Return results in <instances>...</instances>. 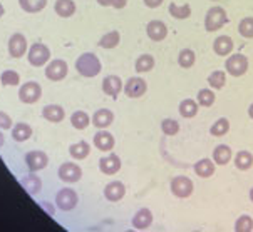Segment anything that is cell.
I'll return each instance as SVG.
<instances>
[{"instance_id":"obj_36","label":"cell","mask_w":253,"mask_h":232,"mask_svg":"<svg viewBox=\"0 0 253 232\" xmlns=\"http://www.w3.org/2000/svg\"><path fill=\"white\" fill-rule=\"evenodd\" d=\"M195 60H196V55H195V52H193V50H190V49L181 50V52H179V55H178V64H179V66H181L183 68H190V67H193Z\"/></svg>"},{"instance_id":"obj_17","label":"cell","mask_w":253,"mask_h":232,"mask_svg":"<svg viewBox=\"0 0 253 232\" xmlns=\"http://www.w3.org/2000/svg\"><path fill=\"white\" fill-rule=\"evenodd\" d=\"M94 145L101 150V152H109L114 147V137L108 131H99L94 135Z\"/></svg>"},{"instance_id":"obj_23","label":"cell","mask_w":253,"mask_h":232,"mask_svg":"<svg viewBox=\"0 0 253 232\" xmlns=\"http://www.w3.org/2000/svg\"><path fill=\"white\" fill-rule=\"evenodd\" d=\"M64 115H66V112H64V109L61 105H45L44 110H42V117H44L45 120H49V122H61V120L64 119Z\"/></svg>"},{"instance_id":"obj_46","label":"cell","mask_w":253,"mask_h":232,"mask_svg":"<svg viewBox=\"0 0 253 232\" xmlns=\"http://www.w3.org/2000/svg\"><path fill=\"white\" fill-rule=\"evenodd\" d=\"M42 209L45 210L49 216H54L55 214V209H54V205H50V204H47V202H42Z\"/></svg>"},{"instance_id":"obj_20","label":"cell","mask_w":253,"mask_h":232,"mask_svg":"<svg viewBox=\"0 0 253 232\" xmlns=\"http://www.w3.org/2000/svg\"><path fill=\"white\" fill-rule=\"evenodd\" d=\"M20 184H22V187H24L25 191H27L31 196L39 194V192H41V189H42V180H41V177H37L36 174L25 175V177L20 179Z\"/></svg>"},{"instance_id":"obj_4","label":"cell","mask_w":253,"mask_h":232,"mask_svg":"<svg viewBox=\"0 0 253 232\" xmlns=\"http://www.w3.org/2000/svg\"><path fill=\"white\" fill-rule=\"evenodd\" d=\"M225 67L230 75L240 77L248 70V59L242 54H233V55H230L228 60H226Z\"/></svg>"},{"instance_id":"obj_31","label":"cell","mask_w":253,"mask_h":232,"mask_svg":"<svg viewBox=\"0 0 253 232\" xmlns=\"http://www.w3.org/2000/svg\"><path fill=\"white\" fill-rule=\"evenodd\" d=\"M119 40H121L119 32L118 30H113V32H109V33H106V35L101 37L99 47H102V49H114V47L119 45Z\"/></svg>"},{"instance_id":"obj_11","label":"cell","mask_w":253,"mask_h":232,"mask_svg":"<svg viewBox=\"0 0 253 232\" xmlns=\"http://www.w3.org/2000/svg\"><path fill=\"white\" fill-rule=\"evenodd\" d=\"M27 50V38L22 33H14L8 38V54L14 59H20Z\"/></svg>"},{"instance_id":"obj_1","label":"cell","mask_w":253,"mask_h":232,"mask_svg":"<svg viewBox=\"0 0 253 232\" xmlns=\"http://www.w3.org/2000/svg\"><path fill=\"white\" fill-rule=\"evenodd\" d=\"M101 60L91 52H85L76 60V70L83 77H96L101 72Z\"/></svg>"},{"instance_id":"obj_19","label":"cell","mask_w":253,"mask_h":232,"mask_svg":"<svg viewBox=\"0 0 253 232\" xmlns=\"http://www.w3.org/2000/svg\"><path fill=\"white\" fill-rule=\"evenodd\" d=\"M123 89V82L118 75H108L104 80H102V90L104 94H108L111 97H116Z\"/></svg>"},{"instance_id":"obj_43","label":"cell","mask_w":253,"mask_h":232,"mask_svg":"<svg viewBox=\"0 0 253 232\" xmlns=\"http://www.w3.org/2000/svg\"><path fill=\"white\" fill-rule=\"evenodd\" d=\"M12 127V119L7 112L0 110V129H10Z\"/></svg>"},{"instance_id":"obj_24","label":"cell","mask_w":253,"mask_h":232,"mask_svg":"<svg viewBox=\"0 0 253 232\" xmlns=\"http://www.w3.org/2000/svg\"><path fill=\"white\" fill-rule=\"evenodd\" d=\"M195 174L198 175V177H211L213 174H215V164H213L210 159H201L195 164Z\"/></svg>"},{"instance_id":"obj_32","label":"cell","mask_w":253,"mask_h":232,"mask_svg":"<svg viewBox=\"0 0 253 232\" xmlns=\"http://www.w3.org/2000/svg\"><path fill=\"white\" fill-rule=\"evenodd\" d=\"M19 5L22 10L34 14V12L42 10L47 5V0H19Z\"/></svg>"},{"instance_id":"obj_15","label":"cell","mask_w":253,"mask_h":232,"mask_svg":"<svg viewBox=\"0 0 253 232\" xmlns=\"http://www.w3.org/2000/svg\"><path fill=\"white\" fill-rule=\"evenodd\" d=\"M124 194H126V187H124L123 182H119V180H114V182H109L108 186L104 189V197L111 202H118V200H121Z\"/></svg>"},{"instance_id":"obj_21","label":"cell","mask_w":253,"mask_h":232,"mask_svg":"<svg viewBox=\"0 0 253 232\" xmlns=\"http://www.w3.org/2000/svg\"><path fill=\"white\" fill-rule=\"evenodd\" d=\"M32 135V127L25 122H17L14 127H12V139L17 140V142H25L29 140Z\"/></svg>"},{"instance_id":"obj_39","label":"cell","mask_w":253,"mask_h":232,"mask_svg":"<svg viewBox=\"0 0 253 232\" xmlns=\"http://www.w3.org/2000/svg\"><path fill=\"white\" fill-rule=\"evenodd\" d=\"M238 32L242 37L245 38H253V17H245V19L240 22Z\"/></svg>"},{"instance_id":"obj_9","label":"cell","mask_w":253,"mask_h":232,"mask_svg":"<svg viewBox=\"0 0 253 232\" xmlns=\"http://www.w3.org/2000/svg\"><path fill=\"white\" fill-rule=\"evenodd\" d=\"M59 179L64 180V182H77L81 177H83V169L79 166L74 164V162H64V164L59 167Z\"/></svg>"},{"instance_id":"obj_18","label":"cell","mask_w":253,"mask_h":232,"mask_svg":"<svg viewBox=\"0 0 253 232\" xmlns=\"http://www.w3.org/2000/svg\"><path fill=\"white\" fill-rule=\"evenodd\" d=\"M114 120V114L111 112L109 109H99L96 110L92 115V124L96 126L97 129H106L113 124Z\"/></svg>"},{"instance_id":"obj_27","label":"cell","mask_w":253,"mask_h":232,"mask_svg":"<svg viewBox=\"0 0 253 232\" xmlns=\"http://www.w3.org/2000/svg\"><path fill=\"white\" fill-rule=\"evenodd\" d=\"M89 152H91V147H89V144L85 142V140H81V142H76L72 144L69 147V154L72 159H76V161H83L89 156Z\"/></svg>"},{"instance_id":"obj_42","label":"cell","mask_w":253,"mask_h":232,"mask_svg":"<svg viewBox=\"0 0 253 232\" xmlns=\"http://www.w3.org/2000/svg\"><path fill=\"white\" fill-rule=\"evenodd\" d=\"M235 231L237 232H250L253 231V219L250 216H242L235 222Z\"/></svg>"},{"instance_id":"obj_35","label":"cell","mask_w":253,"mask_h":232,"mask_svg":"<svg viewBox=\"0 0 253 232\" xmlns=\"http://www.w3.org/2000/svg\"><path fill=\"white\" fill-rule=\"evenodd\" d=\"M208 84H210V87H213V89H223V87H225V84H226L225 72H223V70L211 72L210 77H208Z\"/></svg>"},{"instance_id":"obj_41","label":"cell","mask_w":253,"mask_h":232,"mask_svg":"<svg viewBox=\"0 0 253 232\" xmlns=\"http://www.w3.org/2000/svg\"><path fill=\"white\" fill-rule=\"evenodd\" d=\"M161 131L166 135H176L179 132V124L174 119H165L161 122Z\"/></svg>"},{"instance_id":"obj_16","label":"cell","mask_w":253,"mask_h":232,"mask_svg":"<svg viewBox=\"0 0 253 232\" xmlns=\"http://www.w3.org/2000/svg\"><path fill=\"white\" fill-rule=\"evenodd\" d=\"M151 224H153V214H151V210L146 207L139 209L138 212L134 214V217H132V226L138 231H146Z\"/></svg>"},{"instance_id":"obj_29","label":"cell","mask_w":253,"mask_h":232,"mask_svg":"<svg viewBox=\"0 0 253 232\" xmlns=\"http://www.w3.org/2000/svg\"><path fill=\"white\" fill-rule=\"evenodd\" d=\"M71 124L77 131H84V129L91 124V117H89L87 112H84V110H76V112L71 115Z\"/></svg>"},{"instance_id":"obj_33","label":"cell","mask_w":253,"mask_h":232,"mask_svg":"<svg viewBox=\"0 0 253 232\" xmlns=\"http://www.w3.org/2000/svg\"><path fill=\"white\" fill-rule=\"evenodd\" d=\"M136 70L139 72V74H144V72H149L151 68L154 67V59H153V55H149V54H143V55H139L138 60H136Z\"/></svg>"},{"instance_id":"obj_25","label":"cell","mask_w":253,"mask_h":232,"mask_svg":"<svg viewBox=\"0 0 253 232\" xmlns=\"http://www.w3.org/2000/svg\"><path fill=\"white\" fill-rule=\"evenodd\" d=\"M54 10L55 14L59 17H64V19H67V17H72L76 12V3L72 2V0H57L54 5Z\"/></svg>"},{"instance_id":"obj_48","label":"cell","mask_w":253,"mask_h":232,"mask_svg":"<svg viewBox=\"0 0 253 232\" xmlns=\"http://www.w3.org/2000/svg\"><path fill=\"white\" fill-rule=\"evenodd\" d=\"M248 115H250V117L253 119V104H252L250 107H248Z\"/></svg>"},{"instance_id":"obj_44","label":"cell","mask_w":253,"mask_h":232,"mask_svg":"<svg viewBox=\"0 0 253 232\" xmlns=\"http://www.w3.org/2000/svg\"><path fill=\"white\" fill-rule=\"evenodd\" d=\"M163 3V0H144V5L149 8H156Z\"/></svg>"},{"instance_id":"obj_6","label":"cell","mask_w":253,"mask_h":232,"mask_svg":"<svg viewBox=\"0 0 253 232\" xmlns=\"http://www.w3.org/2000/svg\"><path fill=\"white\" fill-rule=\"evenodd\" d=\"M171 192H173L176 197H179V199L190 197L193 192L191 179L186 177V175H176V177L171 180Z\"/></svg>"},{"instance_id":"obj_49","label":"cell","mask_w":253,"mask_h":232,"mask_svg":"<svg viewBox=\"0 0 253 232\" xmlns=\"http://www.w3.org/2000/svg\"><path fill=\"white\" fill-rule=\"evenodd\" d=\"M3 14H5V8H3V5L0 3V17H2Z\"/></svg>"},{"instance_id":"obj_7","label":"cell","mask_w":253,"mask_h":232,"mask_svg":"<svg viewBox=\"0 0 253 232\" xmlns=\"http://www.w3.org/2000/svg\"><path fill=\"white\" fill-rule=\"evenodd\" d=\"M77 194L72 189H61V191L57 192V196H55V204H57V207L61 210H72L77 205Z\"/></svg>"},{"instance_id":"obj_22","label":"cell","mask_w":253,"mask_h":232,"mask_svg":"<svg viewBox=\"0 0 253 232\" xmlns=\"http://www.w3.org/2000/svg\"><path fill=\"white\" fill-rule=\"evenodd\" d=\"M213 50H215L218 55L225 57V55L231 54V50H233V40L226 35H220L213 42Z\"/></svg>"},{"instance_id":"obj_38","label":"cell","mask_w":253,"mask_h":232,"mask_svg":"<svg viewBox=\"0 0 253 232\" xmlns=\"http://www.w3.org/2000/svg\"><path fill=\"white\" fill-rule=\"evenodd\" d=\"M230 131V122L226 119H218L215 124L211 126V129H210V132H211V135L215 137H221L225 135L226 132Z\"/></svg>"},{"instance_id":"obj_47","label":"cell","mask_w":253,"mask_h":232,"mask_svg":"<svg viewBox=\"0 0 253 232\" xmlns=\"http://www.w3.org/2000/svg\"><path fill=\"white\" fill-rule=\"evenodd\" d=\"M97 3L102 7H111V0H97Z\"/></svg>"},{"instance_id":"obj_10","label":"cell","mask_w":253,"mask_h":232,"mask_svg":"<svg viewBox=\"0 0 253 232\" xmlns=\"http://www.w3.org/2000/svg\"><path fill=\"white\" fill-rule=\"evenodd\" d=\"M67 72H69V68H67L66 60H61V59L52 60V62L45 67V77L49 80H54V82L62 80L64 77L67 75Z\"/></svg>"},{"instance_id":"obj_34","label":"cell","mask_w":253,"mask_h":232,"mask_svg":"<svg viewBox=\"0 0 253 232\" xmlns=\"http://www.w3.org/2000/svg\"><path fill=\"white\" fill-rule=\"evenodd\" d=\"M169 14L174 17V19H188V17L191 15V7L188 5V3H184V5H176V3H169Z\"/></svg>"},{"instance_id":"obj_5","label":"cell","mask_w":253,"mask_h":232,"mask_svg":"<svg viewBox=\"0 0 253 232\" xmlns=\"http://www.w3.org/2000/svg\"><path fill=\"white\" fill-rule=\"evenodd\" d=\"M42 96V87L37 82H25L24 85H20L19 89V99L24 104H34L37 102Z\"/></svg>"},{"instance_id":"obj_30","label":"cell","mask_w":253,"mask_h":232,"mask_svg":"<svg viewBox=\"0 0 253 232\" xmlns=\"http://www.w3.org/2000/svg\"><path fill=\"white\" fill-rule=\"evenodd\" d=\"M235 166H237V169L240 170L250 169L253 166V156L248 150H240L237 156H235Z\"/></svg>"},{"instance_id":"obj_3","label":"cell","mask_w":253,"mask_h":232,"mask_svg":"<svg viewBox=\"0 0 253 232\" xmlns=\"http://www.w3.org/2000/svg\"><path fill=\"white\" fill-rule=\"evenodd\" d=\"M27 59H29V62H31V66H34V67L45 66L47 60L50 59L49 47H47L45 44H41V42H37V44H34L31 49H29Z\"/></svg>"},{"instance_id":"obj_51","label":"cell","mask_w":253,"mask_h":232,"mask_svg":"<svg viewBox=\"0 0 253 232\" xmlns=\"http://www.w3.org/2000/svg\"><path fill=\"white\" fill-rule=\"evenodd\" d=\"M250 200L253 202V187H252V191H250Z\"/></svg>"},{"instance_id":"obj_50","label":"cell","mask_w":253,"mask_h":232,"mask_svg":"<svg viewBox=\"0 0 253 232\" xmlns=\"http://www.w3.org/2000/svg\"><path fill=\"white\" fill-rule=\"evenodd\" d=\"M2 145H3V135L0 134V147H2Z\"/></svg>"},{"instance_id":"obj_45","label":"cell","mask_w":253,"mask_h":232,"mask_svg":"<svg viewBox=\"0 0 253 232\" xmlns=\"http://www.w3.org/2000/svg\"><path fill=\"white\" fill-rule=\"evenodd\" d=\"M127 3V0H111V7L114 8H124Z\"/></svg>"},{"instance_id":"obj_28","label":"cell","mask_w":253,"mask_h":232,"mask_svg":"<svg viewBox=\"0 0 253 232\" xmlns=\"http://www.w3.org/2000/svg\"><path fill=\"white\" fill-rule=\"evenodd\" d=\"M196 112H198V102L193 100V99H184L179 104V114L184 119H191L195 117Z\"/></svg>"},{"instance_id":"obj_26","label":"cell","mask_w":253,"mask_h":232,"mask_svg":"<svg viewBox=\"0 0 253 232\" xmlns=\"http://www.w3.org/2000/svg\"><path fill=\"white\" fill-rule=\"evenodd\" d=\"M231 156H233L231 149L225 144L218 145V147L213 150V161H215L218 166H226L231 161Z\"/></svg>"},{"instance_id":"obj_2","label":"cell","mask_w":253,"mask_h":232,"mask_svg":"<svg viewBox=\"0 0 253 232\" xmlns=\"http://www.w3.org/2000/svg\"><path fill=\"white\" fill-rule=\"evenodd\" d=\"M226 22H228V15L223 7H211L205 17V27L208 32H215V30L221 29Z\"/></svg>"},{"instance_id":"obj_12","label":"cell","mask_w":253,"mask_h":232,"mask_svg":"<svg viewBox=\"0 0 253 232\" xmlns=\"http://www.w3.org/2000/svg\"><path fill=\"white\" fill-rule=\"evenodd\" d=\"M146 33H148V37L151 38V40L161 42L168 35V29H166V25L163 24L161 20H151V22L146 25Z\"/></svg>"},{"instance_id":"obj_37","label":"cell","mask_w":253,"mask_h":232,"mask_svg":"<svg viewBox=\"0 0 253 232\" xmlns=\"http://www.w3.org/2000/svg\"><path fill=\"white\" fill-rule=\"evenodd\" d=\"M215 94H213V90L210 89H201L198 92V96H196V100H198L200 105L203 107H210L213 105V102H215Z\"/></svg>"},{"instance_id":"obj_8","label":"cell","mask_w":253,"mask_h":232,"mask_svg":"<svg viewBox=\"0 0 253 232\" xmlns=\"http://www.w3.org/2000/svg\"><path fill=\"white\" fill-rule=\"evenodd\" d=\"M47 162H49V157L42 150H31V152L25 154V164H27L31 172L42 170L47 166Z\"/></svg>"},{"instance_id":"obj_40","label":"cell","mask_w":253,"mask_h":232,"mask_svg":"<svg viewBox=\"0 0 253 232\" xmlns=\"http://www.w3.org/2000/svg\"><path fill=\"white\" fill-rule=\"evenodd\" d=\"M0 82H2V85H12L14 87V85L20 84V75L15 70H5L0 75Z\"/></svg>"},{"instance_id":"obj_13","label":"cell","mask_w":253,"mask_h":232,"mask_svg":"<svg viewBox=\"0 0 253 232\" xmlns=\"http://www.w3.org/2000/svg\"><path fill=\"white\" fill-rule=\"evenodd\" d=\"M146 89H148V85H146L144 80L139 79V77H132V79L127 80V84L124 85V92L131 99L141 97L143 94H146Z\"/></svg>"},{"instance_id":"obj_14","label":"cell","mask_w":253,"mask_h":232,"mask_svg":"<svg viewBox=\"0 0 253 232\" xmlns=\"http://www.w3.org/2000/svg\"><path fill=\"white\" fill-rule=\"evenodd\" d=\"M99 169L102 174L106 175H113L121 169V159L116 154H109L108 157H102L99 161Z\"/></svg>"}]
</instances>
